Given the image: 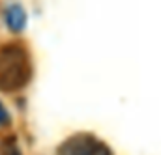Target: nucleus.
<instances>
[{
  "instance_id": "nucleus-1",
  "label": "nucleus",
  "mask_w": 161,
  "mask_h": 155,
  "mask_svg": "<svg viewBox=\"0 0 161 155\" xmlns=\"http://www.w3.org/2000/svg\"><path fill=\"white\" fill-rule=\"evenodd\" d=\"M30 78V62L19 45H6L0 49V90L15 92Z\"/></svg>"
},
{
  "instance_id": "nucleus-2",
  "label": "nucleus",
  "mask_w": 161,
  "mask_h": 155,
  "mask_svg": "<svg viewBox=\"0 0 161 155\" xmlns=\"http://www.w3.org/2000/svg\"><path fill=\"white\" fill-rule=\"evenodd\" d=\"M58 155H113L111 148L92 135H73L60 148Z\"/></svg>"
},
{
  "instance_id": "nucleus-3",
  "label": "nucleus",
  "mask_w": 161,
  "mask_h": 155,
  "mask_svg": "<svg viewBox=\"0 0 161 155\" xmlns=\"http://www.w3.org/2000/svg\"><path fill=\"white\" fill-rule=\"evenodd\" d=\"M6 21H8V26L15 32L23 30L25 28V23H26V13L21 6H9L8 11H6Z\"/></svg>"
},
{
  "instance_id": "nucleus-4",
  "label": "nucleus",
  "mask_w": 161,
  "mask_h": 155,
  "mask_svg": "<svg viewBox=\"0 0 161 155\" xmlns=\"http://www.w3.org/2000/svg\"><path fill=\"white\" fill-rule=\"evenodd\" d=\"M8 121V110H6V107L0 103V123H6Z\"/></svg>"
},
{
  "instance_id": "nucleus-5",
  "label": "nucleus",
  "mask_w": 161,
  "mask_h": 155,
  "mask_svg": "<svg viewBox=\"0 0 161 155\" xmlns=\"http://www.w3.org/2000/svg\"><path fill=\"white\" fill-rule=\"evenodd\" d=\"M8 155H21V152H19L15 146H9V150H8Z\"/></svg>"
}]
</instances>
